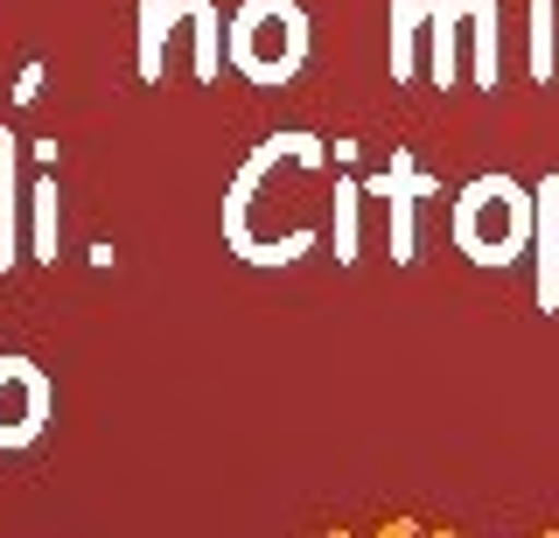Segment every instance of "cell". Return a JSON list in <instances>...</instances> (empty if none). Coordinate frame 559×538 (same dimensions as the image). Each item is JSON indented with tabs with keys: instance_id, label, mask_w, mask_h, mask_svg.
I'll use <instances>...</instances> for the list:
<instances>
[{
	"instance_id": "1",
	"label": "cell",
	"mask_w": 559,
	"mask_h": 538,
	"mask_svg": "<svg viewBox=\"0 0 559 538\" xmlns=\"http://www.w3.org/2000/svg\"><path fill=\"white\" fill-rule=\"evenodd\" d=\"M448 231L476 266H511L524 252V238L538 231V196H524L511 176H476L462 196H454Z\"/></svg>"
},
{
	"instance_id": "2",
	"label": "cell",
	"mask_w": 559,
	"mask_h": 538,
	"mask_svg": "<svg viewBox=\"0 0 559 538\" xmlns=\"http://www.w3.org/2000/svg\"><path fill=\"white\" fill-rule=\"evenodd\" d=\"M224 57L245 84H287L308 63V14L301 0H245L224 28Z\"/></svg>"
},
{
	"instance_id": "3",
	"label": "cell",
	"mask_w": 559,
	"mask_h": 538,
	"mask_svg": "<svg viewBox=\"0 0 559 538\" xmlns=\"http://www.w3.org/2000/svg\"><path fill=\"white\" fill-rule=\"evenodd\" d=\"M57 420V385H49V371L22 350L0 357V455H22L35 447Z\"/></svg>"
},
{
	"instance_id": "4",
	"label": "cell",
	"mask_w": 559,
	"mask_h": 538,
	"mask_svg": "<svg viewBox=\"0 0 559 538\" xmlns=\"http://www.w3.org/2000/svg\"><path fill=\"white\" fill-rule=\"evenodd\" d=\"M371 189H378L384 203H392V259L406 266V259H413V211L433 196V176H419L413 154H392V168H384Z\"/></svg>"
},
{
	"instance_id": "5",
	"label": "cell",
	"mask_w": 559,
	"mask_h": 538,
	"mask_svg": "<svg viewBox=\"0 0 559 538\" xmlns=\"http://www.w3.org/2000/svg\"><path fill=\"white\" fill-rule=\"evenodd\" d=\"M22 211H28V189H22V141L0 127V273L22 259Z\"/></svg>"
},
{
	"instance_id": "6",
	"label": "cell",
	"mask_w": 559,
	"mask_h": 538,
	"mask_svg": "<svg viewBox=\"0 0 559 538\" xmlns=\"http://www.w3.org/2000/svg\"><path fill=\"white\" fill-rule=\"evenodd\" d=\"M538 308L559 315V176L538 189Z\"/></svg>"
},
{
	"instance_id": "7",
	"label": "cell",
	"mask_w": 559,
	"mask_h": 538,
	"mask_svg": "<svg viewBox=\"0 0 559 538\" xmlns=\"http://www.w3.org/2000/svg\"><path fill=\"white\" fill-rule=\"evenodd\" d=\"M182 22V0H140V77L162 84L168 71V36Z\"/></svg>"
},
{
	"instance_id": "8",
	"label": "cell",
	"mask_w": 559,
	"mask_h": 538,
	"mask_svg": "<svg viewBox=\"0 0 559 538\" xmlns=\"http://www.w3.org/2000/svg\"><path fill=\"white\" fill-rule=\"evenodd\" d=\"M419 36H427V0H392V77H419Z\"/></svg>"
},
{
	"instance_id": "9",
	"label": "cell",
	"mask_w": 559,
	"mask_h": 538,
	"mask_svg": "<svg viewBox=\"0 0 559 538\" xmlns=\"http://www.w3.org/2000/svg\"><path fill=\"white\" fill-rule=\"evenodd\" d=\"M57 231H63V217H57V168H49L43 182H28V259L57 266Z\"/></svg>"
},
{
	"instance_id": "10",
	"label": "cell",
	"mask_w": 559,
	"mask_h": 538,
	"mask_svg": "<svg viewBox=\"0 0 559 538\" xmlns=\"http://www.w3.org/2000/svg\"><path fill=\"white\" fill-rule=\"evenodd\" d=\"M336 259H357V189L336 182Z\"/></svg>"
},
{
	"instance_id": "11",
	"label": "cell",
	"mask_w": 559,
	"mask_h": 538,
	"mask_svg": "<svg viewBox=\"0 0 559 538\" xmlns=\"http://www.w3.org/2000/svg\"><path fill=\"white\" fill-rule=\"evenodd\" d=\"M532 71H538V77H552V8H538V14H532Z\"/></svg>"
}]
</instances>
